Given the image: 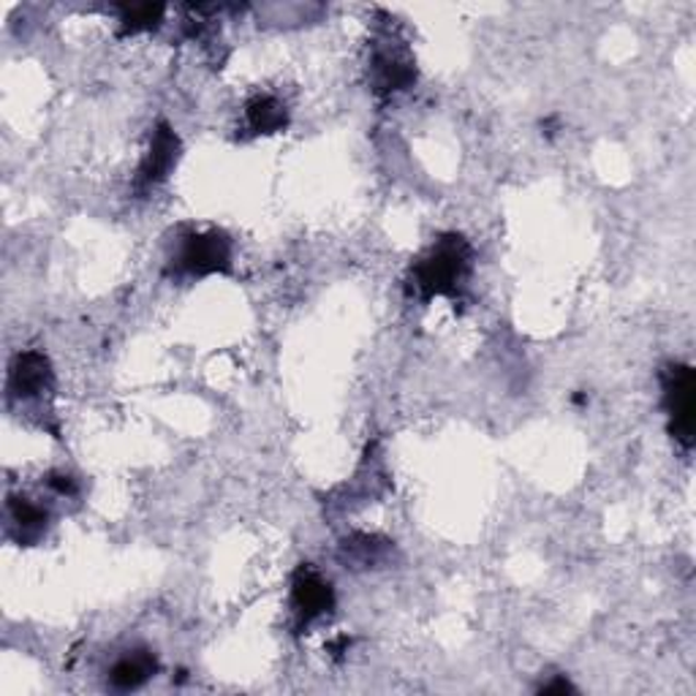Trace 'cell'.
I'll use <instances>...</instances> for the list:
<instances>
[{"label":"cell","mask_w":696,"mask_h":696,"mask_svg":"<svg viewBox=\"0 0 696 696\" xmlns=\"http://www.w3.org/2000/svg\"><path fill=\"white\" fill-rule=\"evenodd\" d=\"M474 262V251L460 234L441 237L411 269V286L422 300L454 297L465 283Z\"/></svg>","instance_id":"6da1fadb"},{"label":"cell","mask_w":696,"mask_h":696,"mask_svg":"<svg viewBox=\"0 0 696 696\" xmlns=\"http://www.w3.org/2000/svg\"><path fill=\"white\" fill-rule=\"evenodd\" d=\"M174 272L188 278L229 272L232 267V243L223 232H188L174 254Z\"/></svg>","instance_id":"7a4b0ae2"},{"label":"cell","mask_w":696,"mask_h":696,"mask_svg":"<svg viewBox=\"0 0 696 696\" xmlns=\"http://www.w3.org/2000/svg\"><path fill=\"white\" fill-rule=\"evenodd\" d=\"M694 390L692 364H670L664 370V406L670 414V433L683 449L694 446Z\"/></svg>","instance_id":"3957f363"},{"label":"cell","mask_w":696,"mask_h":696,"mask_svg":"<svg viewBox=\"0 0 696 696\" xmlns=\"http://www.w3.org/2000/svg\"><path fill=\"white\" fill-rule=\"evenodd\" d=\"M291 607H294L297 626L308 628L318 617L329 615L335 607V591L318 571L302 566L291 582Z\"/></svg>","instance_id":"277c9868"},{"label":"cell","mask_w":696,"mask_h":696,"mask_svg":"<svg viewBox=\"0 0 696 696\" xmlns=\"http://www.w3.org/2000/svg\"><path fill=\"white\" fill-rule=\"evenodd\" d=\"M53 368L47 357L38 351L16 353L9 368V397L11 401H36L53 392Z\"/></svg>","instance_id":"5b68a950"},{"label":"cell","mask_w":696,"mask_h":696,"mask_svg":"<svg viewBox=\"0 0 696 696\" xmlns=\"http://www.w3.org/2000/svg\"><path fill=\"white\" fill-rule=\"evenodd\" d=\"M179 155V139L166 123H161L153 131V142H150L148 155H144L142 166H139V185L150 188V185H159L161 179H166V174L172 172V166L177 164Z\"/></svg>","instance_id":"8992f818"},{"label":"cell","mask_w":696,"mask_h":696,"mask_svg":"<svg viewBox=\"0 0 696 696\" xmlns=\"http://www.w3.org/2000/svg\"><path fill=\"white\" fill-rule=\"evenodd\" d=\"M155 672H159V659L150 650H126L109 666V686L115 692H134V688H142Z\"/></svg>","instance_id":"52a82bcc"},{"label":"cell","mask_w":696,"mask_h":696,"mask_svg":"<svg viewBox=\"0 0 696 696\" xmlns=\"http://www.w3.org/2000/svg\"><path fill=\"white\" fill-rule=\"evenodd\" d=\"M373 80L375 90L392 93V90H403L411 85V82L417 80V71H414L411 60L401 58L395 49H381L373 58Z\"/></svg>","instance_id":"ba28073f"},{"label":"cell","mask_w":696,"mask_h":696,"mask_svg":"<svg viewBox=\"0 0 696 696\" xmlns=\"http://www.w3.org/2000/svg\"><path fill=\"white\" fill-rule=\"evenodd\" d=\"M245 117H248V126L254 134H275L283 131L289 115H286V106L280 104L272 95H256L245 106Z\"/></svg>","instance_id":"9c48e42d"},{"label":"cell","mask_w":696,"mask_h":696,"mask_svg":"<svg viewBox=\"0 0 696 696\" xmlns=\"http://www.w3.org/2000/svg\"><path fill=\"white\" fill-rule=\"evenodd\" d=\"M47 520V509H42L38 503L27 501V498H9V522L20 527L22 542H33V538L42 536Z\"/></svg>","instance_id":"30bf717a"},{"label":"cell","mask_w":696,"mask_h":696,"mask_svg":"<svg viewBox=\"0 0 696 696\" xmlns=\"http://www.w3.org/2000/svg\"><path fill=\"white\" fill-rule=\"evenodd\" d=\"M386 547L384 544H375V536H357L351 542L344 544V560L346 564L357 566H373L384 558Z\"/></svg>","instance_id":"8fae6325"},{"label":"cell","mask_w":696,"mask_h":696,"mask_svg":"<svg viewBox=\"0 0 696 696\" xmlns=\"http://www.w3.org/2000/svg\"><path fill=\"white\" fill-rule=\"evenodd\" d=\"M164 5H131V9H123V33L153 31L161 22V16H164Z\"/></svg>","instance_id":"7c38bea8"},{"label":"cell","mask_w":696,"mask_h":696,"mask_svg":"<svg viewBox=\"0 0 696 696\" xmlns=\"http://www.w3.org/2000/svg\"><path fill=\"white\" fill-rule=\"evenodd\" d=\"M47 485L53 487V490L58 492V496H74V492H77V482L71 479V476H66V474H53L47 479Z\"/></svg>","instance_id":"4fadbf2b"},{"label":"cell","mask_w":696,"mask_h":696,"mask_svg":"<svg viewBox=\"0 0 696 696\" xmlns=\"http://www.w3.org/2000/svg\"><path fill=\"white\" fill-rule=\"evenodd\" d=\"M542 692H544V694H553V692L564 694V692H575V688H571L569 681H555V683H544Z\"/></svg>","instance_id":"5bb4252c"}]
</instances>
